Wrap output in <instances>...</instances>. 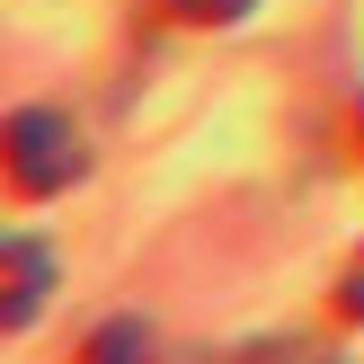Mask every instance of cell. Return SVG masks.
I'll return each mask as SVG.
<instances>
[{
	"mask_svg": "<svg viewBox=\"0 0 364 364\" xmlns=\"http://www.w3.org/2000/svg\"><path fill=\"white\" fill-rule=\"evenodd\" d=\"M338 320H347V329H364V249H355V258H347V276H338Z\"/></svg>",
	"mask_w": 364,
	"mask_h": 364,
	"instance_id": "5",
	"label": "cell"
},
{
	"mask_svg": "<svg viewBox=\"0 0 364 364\" xmlns=\"http://www.w3.org/2000/svg\"><path fill=\"white\" fill-rule=\"evenodd\" d=\"M160 9H169L178 27H240L258 0H160Z\"/></svg>",
	"mask_w": 364,
	"mask_h": 364,
	"instance_id": "3",
	"label": "cell"
},
{
	"mask_svg": "<svg viewBox=\"0 0 364 364\" xmlns=\"http://www.w3.org/2000/svg\"><path fill=\"white\" fill-rule=\"evenodd\" d=\"M89 178V142L71 116H53V107H18L9 116V187L18 196H63Z\"/></svg>",
	"mask_w": 364,
	"mask_h": 364,
	"instance_id": "1",
	"label": "cell"
},
{
	"mask_svg": "<svg viewBox=\"0 0 364 364\" xmlns=\"http://www.w3.org/2000/svg\"><path fill=\"white\" fill-rule=\"evenodd\" d=\"M355 124H364V89H355Z\"/></svg>",
	"mask_w": 364,
	"mask_h": 364,
	"instance_id": "6",
	"label": "cell"
},
{
	"mask_svg": "<svg viewBox=\"0 0 364 364\" xmlns=\"http://www.w3.org/2000/svg\"><path fill=\"white\" fill-rule=\"evenodd\" d=\"M45 294H53V249L27 240V231H9V302H0V320L27 329V320L45 311Z\"/></svg>",
	"mask_w": 364,
	"mask_h": 364,
	"instance_id": "2",
	"label": "cell"
},
{
	"mask_svg": "<svg viewBox=\"0 0 364 364\" xmlns=\"http://www.w3.org/2000/svg\"><path fill=\"white\" fill-rule=\"evenodd\" d=\"M142 347H151V329H142V320H107L80 355H89V364H116V355H142Z\"/></svg>",
	"mask_w": 364,
	"mask_h": 364,
	"instance_id": "4",
	"label": "cell"
}]
</instances>
